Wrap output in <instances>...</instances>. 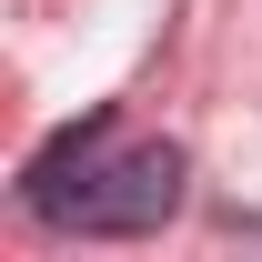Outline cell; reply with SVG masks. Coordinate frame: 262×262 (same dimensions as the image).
<instances>
[{"instance_id": "6da1fadb", "label": "cell", "mask_w": 262, "mask_h": 262, "mask_svg": "<svg viewBox=\"0 0 262 262\" xmlns=\"http://www.w3.org/2000/svg\"><path fill=\"white\" fill-rule=\"evenodd\" d=\"M182 182H192V162H182L171 141H131V151H101V162L51 202V222L91 232V242H141V232H162L171 212H182Z\"/></svg>"}, {"instance_id": "7a4b0ae2", "label": "cell", "mask_w": 262, "mask_h": 262, "mask_svg": "<svg viewBox=\"0 0 262 262\" xmlns=\"http://www.w3.org/2000/svg\"><path fill=\"white\" fill-rule=\"evenodd\" d=\"M101 151H111V111H81V121H61V131H51V141L31 151V171H20V202H31L40 222H51V202H61L71 182L101 162Z\"/></svg>"}]
</instances>
